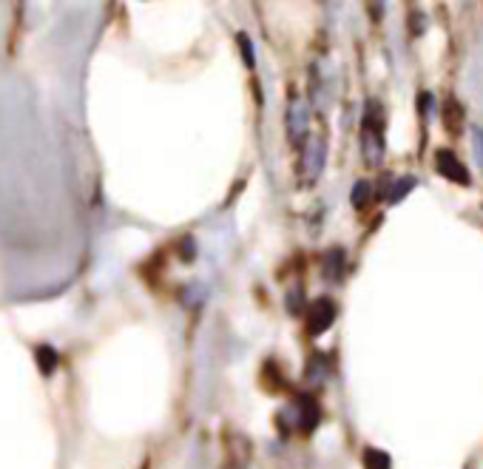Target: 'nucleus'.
I'll use <instances>...</instances> for the list:
<instances>
[{
    "mask_svg": "<svg viewBox=\"0 0 483 469\" xmlns=\"http://www.w3.org/2000/svg\"><path fill=\"white\" fill-rule=\"evenodd\" d=\"M381 157H384V111L373 100L367 103V114H364V159L367 165H378Z\"/></svg>",
    "mask_w": 483,
    "mask_h": 469,
    "instance_id": "nucleus-1",
    "label": "nucleus"
},
{
    "mask_svg": "<svg viewBox=\"0 0 483 469\" xmlns=\"http://www.w3.org/2000/svg\"><path fill=\"white\" fill-rule=\"evenodd\" d=\"M333 322H336V302L333 299H316L307 310V333L322 336L324 330H330Z\"/></svg>",
    "mask_w": 483,
    "mask_h": 469,
    "instance_id": "nucleus-2",
    "label": "nucleus"
},
{
    "mask_svg": "<svg viewBox=\"0 0 483 469\" xmlns=\"http://www.w3.org/2000/svg\"><path fill=\"white\" fill-rule=\"evenodd\" d=\"M435 168H438V174H443L449 182H458V185H469V171H466V165L449 151V148H441V151H435Z\"/></svg>",
    "mask_w": 483,
    "mask_h": 469,
    "instance_id": "nucleus-3",
    "label": "nucleus"
},
{
    "mask_svg": "<svg viewBox=\"0 0 483 469\" xmlns=\"http://www.w3.org/2000/svg\"><path fill=\"white\" fill-rule=\"evenodd\" d=\"M296 421L302 424V429L305 432H310L316 424H319V418H322V409H319V404H316V398H310V395H302L299 401H296Z\"/></svg>",
    "mask_w": 483,
    "mask_h": 469,
    "instance_id": "nucleus-4",
    "label": "nucleus"
},
{
    "mask_svg": "<svg viewBox=\"0 0 483 469\" xmlns=\"http://www.w3.org/2000/svg\"><path fill=\"white\" fill-rule=\"evenodd\" d=\"M307 120H310V114H307L305 103H293V106H290V114H288V125H290V140H293V142L305 140V134H307Z\"/></svg>",
    "mask_w": 483,
    "mask_h": 469,
    "instance_id": "nucleus-5",
    "label": "nucleus"
},
{
    "mask_svg": "<svg viewBox=\"0 0 483 469\" xmlns=\"http://www.w3.org/2000/svg\"><path fill=\"white\" fill-rule=\"evenodd\" d=\"M322 271H324V276H327L330 282H341V279H344V251H339V248L327 251V254H324Z\"/></svg>",
    "mask_w": 483,
    "mask_h": 469,
    "instance_id": "nucleus-6",
    "label": "nucleus"
},
{
    "mask_svg": "<svg viewBox=\"0 0 483 469\" xmlns=\"http://www.w3.org/2000/svg\"><path fill=\"white\" fill-rule=\"evenodd\" d=\"M35 356H38V367H40L43 375H52L55 367L60 364V356H57L55 347H49V344H40V347L35 350Z\"/></svg>",
    "mask_w": 483,
    "mask_h": 469,
    "instance_id": "nucleus-7",
    "label": "nucleus"
},
{
    "mask_svg": "<svg viewBox=\"0 0 483 469\" xmlns=\"http://www.w3.org/2000/svg\"><path fill=\"white\" fill-rule=\"evenodd\" d=\"M443 125L455 134V131H460V125H463V111H460V106L455 103V100H449L446 106H443Z\"/></svg>",
    "mask_w": 483,
    "mask_h": 469,
    "instance_id": "nucleus-8",
    "label": "nucleus"
},
{
    "mask_svg": "<svg viewBox=\"0 0 483 469\" xmlns=\"http://www.w3.org/2000/svg\"><path fill=\"white\" fill-rule=\"evenodd\" d=\"M364 466H367V469H392V458H390L387 452L370 446V449L364 452Z\"/></svg>",
    "mask_w": 483,
    "mask_h": 469,
    "instance_id": "nucleus-9",
    "label": "nucleus"
},
{
    "mask_svg": "<svg viewBox=\"0 0 483 469\" xmlns=\"http://www.w3.org/2000/svg\"><path fill=\"white\" fill-rule=\"evenodd\" d=\"M412 188H415V179H412V176H407V179H401V182L390 191V196H387V199H390V202H401V199H404V193H407V191H412Z\"/></svg>",
    "mask_w": 483,
    "mask_h": 469,
    "instance_id": "nucleus-10",
    "label": "nucleus"
},
{
    "mask_svg": "<svg viewBox=\"0 0 483 469\" xmlns=\"http://www.w3.org/2000/svg\"><path fill=\"white\" fill-rule=\"evenodd\" d=\"M367 199H370V185H367V182H358V185L353 188V205H356V208H364Z\"/></svg>",
    "mask_w": 483,
    "mask_h": 469,
    "instance_id": "nucleus-11",
    "label": "nucleus"
},
{
    "mask_svg": "<svg viewBox=\"0 0 483 469\" xmlns=\"http://www.w3.org/2000/svg\"><path fill=\"white\" fill-rule=\"evenodd\" d=\"M239 46H242V55H245V63L254 66V49H251V43H248L245 35H239Z\"/></svg>",
    "mask_w": 483,
    "mask_h": 469,
    "instance_id": "nucleus-12",
    "label": "nucleus"
},
{
    "mask_svg": "<svg viewBox=\"0 0 483 469\" xmlns=\"http://www.w3.org/2000/svg\"><path fill=\"white\" fill-rule=\"evenodd\" d=\"M475 145H477V159H480V168H483V131L480 128L475 131Z\"/></svg>",
    "mask_w": 483,
    "mask_h": 469,
    "instance_id": "nucleus-13",
    "label": "nucleus"
}]
</instances>
